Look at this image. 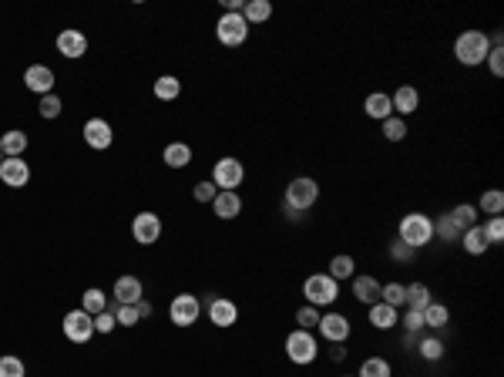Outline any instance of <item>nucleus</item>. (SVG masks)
Returning <instances> with one entry per match:
<instances>
[{
  "label": "nucleus",
  "mask_w": 504,
  "mask_h": 377,
  "mask_svg": "<svg viewBox=\"0 0 504 377\" xmlns=\"http://www.w3.org/2000/svg\"><path fill=\"white\" fill-rule=\"evenodd\" d=\"M343 357H346V347H343V343H329V361H333V364H340Z\"/></svg>",
  "instance_id": "obj_49"
},
{
  "label": "nucleus",
  "mask_w": 504,
  "mask_h": 377,
  "mask_svg": "<svg viewBox=\"0 0 504 377\" xmlns=\"http://www.w3.org/2000/svg\"><path fill=\"white\" fill-rule=\"evenodd\" d=\"M199 313H202V303H199V296H192V293H178L172 300V306H168V317H172L175 327H192L199 320Z\"/></svg>",
  "instance_id": "obj_9"
},
{
  "label": "nucleus",
  "mask_w": 504,
  "mask_h": 377,
  "mask_svg": "<svg viewBox=\"0 0 504 377\" xmlns=\"http://www.w3.org/2000/svg\"><path fill=\"white\" fill-rule=\"evenodd\" d=\"M141 293H145V286H141L138 276H118V283H115L118 303H138Z\"/></svg>",
  "instance_id": "obj_20"
},
{
  "label": "nucleus",
  "mask_w": 504,
  "mask_h": 377,
  "mask_svg": "<svg viewBox=\"0 0 504 377\" xmlns=\"http://www.w3.org/2000/svg\"><path fill=\"white\" fill-rule=\"evenodd\" d=\"M84 141L101 152V149H108V145L115 141V131H111V125H108L105 118H91V121L84 125Z\"/></svg>",
  "instance_id": "obj_14"
},
{
  "label": "nucleus",
  "mask_w": 504,
  "mask_h": 377,
  "mask_svg": "<svg viewBox=\"0 0 504 377\" xmlns=\"http://www.w3.org/2000/svg\"><path fill=\"white\" fill-rule=\"evenodd\" d=\"M317 199H319V186L309 176L293 179L289 188H286V209H289V212L309 209V206H317Z\"/></svg>",
  "instance_id": "obj_5"
},
{
  "label": "nucleus",
  "mask_w": 504,
  "mask_h": 377,
  "mask_svg": "<svg viewBox=\"0 0 504 377\" xmlns=\"http://www.w3.org/2000/svg\"><path fill=\"white\" fill-rule=\"evenodd\" d=\"M353 270H356V263H353V256H333L329 259V276L340 283V280H350Z\"/></svg>",
  "instance_id": "obj_35"
},
{
  "label": "nucleus",
  "mask_w": 504,
  "mask_h": 377,
  "mask_svg": "<svg viewBox=\"0 0 504 377\" xmlns=\"http://www.w3.org/2000/svg\"><path fill=\"white\" fill-rule=\"evenodd\" d=\"M215 34H219V41H222L225 47H239V44H246L249 24L242 14H222L219 24H215Z\"/></svg>",
  "instance_id": "obj_7"
},
{
  "label": "nucleus",
  "mask_w": 504,
  "mask_h": 377,
  "mask_svg": "<svg viewBox=\"0 0 504 377\" xmlns=\"http://www.w3.org/2000/svg\"><path fill=\"white\" fill-rule=\"evenodd\" d=\"M434 236H441L444 243H458V239H461V229L451 223V216H441V219H434Z\"/></svg>",
  "instance_id": "obj_39"
},
{
  "label": "nucleus",
  "mask_w": 504,
  "mask_h": 377,
  "mask_svg": "<svg viewBox=\"0 0 504 377\" xmlns=\"http://www.w3.org/2000/svg\"><path fill=\"white\" fill-rule=\"evenodd\" d=\"M478 209L488 212V216H501V209H504V192H501V188H488V192L481 196V202H478Z\"/></svg>",
  "instance_id": "obj_34"
},
{
  "label": "nucleus",
  "mask_w": 504,
  "mask_h": 377,
  "mask_svg": "<svg viewBox=\"0 0 504 377\" xmlns=\"http://www.w3.org/2000/svg\"><path fill=\"white\" fill-rule=\"evenodd\" d=\"M0 152H4V159H21L27 152V135L21 129H11L7 135H0Z\"/></svg>",
  "instance_id": "obj_22"
},
{
  "label": "nucleus",
  "mask_w": 504,
  "mask_h": 377,
  "mask_svg": "<svg viewBox=\"0 0 504 377\" xmlns=\"http://www.w3.org/2000/svg\"><path fill=\"white\" fill-rule=\"evenodd\" d=\"M488 68H491L494 78H501V74H504V51H501V44H491V51H488Z\"/></svg>",
  "instance_id": "obj_43"
},
{
  "label": "nucleus",
  "mask_w": 504,
  "mask_h": 377,
  "mask_svg": "<svg viewBox=\"0 0 504 377\" xmlns=\"http://www.w3.org/2000/svg\"><path fill=\"white\" fill-rule=\"evenodd\" d=\"M451 216V223L458 226L461 233H468L470 226H478V206H470V202H461L454 212H447Z\"/></svg>",
  "instance_id": "obj_26"
},
{
  "label": "nucleus",
  "mask_w": 504,
  "mask_h": 377,
  "mask_svg": "<svg viewBox=\"0 0 504 377\" xmlns=\"http://www.w3.org/2000/svg\"><path fill=\"white\" fill-rule=\"evenodd\" d=\"M192 192H195V199H199V202H212V199H215V182H212V179H209V182H199Z\"/></svg>",
  "instance_id": "obj_48"
},
{
  "label": "nucleus",
  "mask_w": 504,
  "mask_h": 377,
  "mask_svg": "<svg viewBox=\"0 0 504 377\" xmlns=\"http://www.w3.org/2000/svg\"><path fill=\"white\" fill-rule=\"evenodd\" d=\"M37 111H41V118H58L61 115V98L54 91L41 94V105H37Z\"/></svg>",
  "instance_id": "obj_42"
},
{
  "label": "nucleus",
  "mask_w": 504,
  "mask_h": 377,
  "mask_svg": "<svg viewBox=\"0 0 504 377\" xmlns=\"http://www.w3.org/2000/svg\"><path fill=\"white\" fill-rule=\"evenodd\" d=\"M108 310H111V313H115V320H118V327H135V323H138V306L135 303H118L115 300V306H108Z\"/></svg>",
  "instance_id": "obj_32"
},
{
  "label": "nucleus",
  "mask_w": 504,
  "mask_h": 377,
  "mask_svg": "<svg viewBox=\"0 0 504 377\" xmlns=\"http://www.w3.org/2000/svg\"><path fill=\"white\" fill-rule=\"evenodd\" d=\"M364 111H366V115H370V118H376V121H384V118H390V115H394V105H390V94H384V91L366 94Z\"/></svg>",
  "instance_id": "obj_23"
},
{
  "label": "nucleus",
  "mask_w": 504,
  "mask_h": 377,
  "mask_svg": "<svg viewBox=\"0 0 504 377\" xmlns=\"http://www.w3.org/2000/svg\"><path fill=\"white\" fill-rule=\"evenodd\" d=\"M317 353H319V343L317 337L309 333V330H293L289 337H286V357L293 361V364H313L317 361Z\"/></svg>",
  "instance_id": "obj_4"
},
{
  "label": "nucleus",
  "mask_w": 504,
  "mask_h": 377,
  "mask_svg": "<svg viewBox=\"0 0 504 377\" xmlns=\"http://www.w3.org/2000/svg\"><path fill=\"white\" fill-rule=\"evenodd\" d=\"M461 243H464V249H468L470 256H484L491 249V239L484 233V226H470L468 233H461Z\"/></svg>",
  "instance_id": "obj_21"
},
{
  "label": "nucleus",
  "mask_w": 504,
  "mask_h": 377,
  "mask_svg": "<svg viewBox=\"0 0 504 377\" xmlns=\"http://www.w3.org/2000/svg\"><path fill=\"white\" fill-rule=\"evenodd\" d=\"M346 377H356V374H346Z\"/></svg>",
  "instance_id": "obj_52"
},
{
  "label": "nucleus",
  "mask_w": 504,
  "mask_h": 377,
  "mask_svg": "<svg viewBox=\"0 0 504 377\" xmlns=\"http://www.w3.org/2000/svg\"><path fill=\"white\" fill-rule=\"evenodd\" d=\"M380 303H387V306H403V283H384L380 286Z\"/></svg>",
  "instance_id": "obj_36"
},
{
  "label": "nucleus",
  "mask_w": 504,
  "mask_h": 377,
  "mask_svg": "<svg viewBox=\"0 0 504 377\" xmlns=\"http://www.w3.org/2000/svg\"><path fill=\"white\" fill-rule=\"evenodd\" d=\"M0 162H4V152H0Z\"/></svg>",
  "instance_id": "obj_51"
},
{
  "label": "nucleus",
  "mask_w": 504,
  "mask_h": 377,
  "mask_svg": "<svg viewBox=\"0 0 504 377\" xmlns=\"http://www.w3.org/2000/svg\"><path fill=\"white\" fill-rule=\"evenodd\" d=\"M384 135H387V141H403L407 139V121L397 115L384 118Z\"/></svg>",
  "instance_id": "obj_38"
},
{
  "label": "nucleus",
  "mask_w": 504,
  "mask_h": 377,
  "mask_svg": "<svg viewBox=\"0 0 504 377\" xmlns=\"http://www.w3.org/2000/svg\"><path fill=\"white\" fill-rule=\"evenodd\" d=\"M380 286L384 283H376V276H353V296L366 306L380 303Z\"/></svg>",
  "instance_id": "obj_18"
},
{
  "label": "nucleus",
  "mask_w": 504,
  "mask_h": 377,
  "mask_svg": "<svg viewBox=\"0 0 504 377\" xmlns=\"http://www.w3.org/2000/svg\"><path fill=\"white\" fill-rule=\"evenodd\" d=\"M235 317H239V306L232 300H225V296H212L209 303V320L215 327H232Z\"/></svg>",
  "instance_id": "obj_16"
},
{
  "label": "nucleus",
  "mask_w": 504,
  "mask_h": 377,
  "mask_svg": "<svg viewBox=\"0 0 504 377\" xmlns=\"http://www.w3.org/2000/svg\"><path fill=\"white\" fill-rule=\"evenodd\" d=\"M488 51H491V37L484 31H464V34L454 41V54H458L461 64L468 68H478L488 61Z\"/></svg>",
  "instance_id": "obj_1"
},
{
  "label": "nucleus",
  "mask_w": 504,
  "mask_h": 377,
  "mask_svg": "<svg viewBox=\"0 0 504 377\" xmlns=\"http://www.w3.org/2000/svg\"><path fill=\"white\" fill-rule=\"evenodd\" d=\"M421 313H423V327H444V323H447V320H451V313H447V306L444 303H427V306H423V310H421Z\"/></svg>",
  "instance_id": "obj_33"
},
{
  "label": "nucleus",
  "mask_w": 504,
  "mask_h": 377,
  "mask_svg": "<svg viewBox=\"0 0 504 377\" xmlns=\"http://www.w3.org/2000/svg\"><path fill=\"white\" fill-rule=\"evenodd\" d=\"M403 327H407V333H421V330H423V313H421V310H407V313H403Z\"/></svg>",
  "instance_id": "obj_46"
},
{
  "label": "nucleus",
  "mask_w": 504,
  "mask_h": 377,
  "mask_svg": "<svg viewBox=\"0 0 504 377\" xmlns=\"http://www.w3.org/2000/svg\"><path fill=\"white\" fill-rule=\"evenodd\" d=\"M212 209H215L219 219H235V216L242 212V199H239V192H215Z\"/></svg>",
  "instance_id": "obj_19"
},
{
  "label": "nucleus",
  "mask_w": 504,
  "mask_h": 377,
  "mask_svg": "<svg viewBox=\"0 0 504 377\" xmlns=\"http://www.w3.org/2000/svg\"><path fill=\"white\" fill-rule=\"evenodd\" d=\"M131 236H135V243H141V246H152V243H158V236H162V219L155 212H138L135 223H131Z\"/></svg>",
  "instance_id": "obj_10"
},
{
  "label": "nucleus",
  "mask_w": 504,
  "mask_h": 377,
  "mask_svg": "<svg viewBox=\"0 0 504 377\" xmlns=\"http://www.w3.org/2000/svg\"><path fill=\"white\" fill-rule=\"evenodd\" d=\"M81 310H84V313H91V317L105 313V310H108V296H105V290H98V286L84 290V296H81Z\"/></svg>",
  "instance_id": "obj_28"
},
{
  "label": "nucleus",
  "mask_w": 504,
  "mask_h": 377,
  "mask_svg": "<svg viewBox=\"0 0 504 377\" xmlns=\"http://www.w3.org/2000/svg\"><path fill=\"white\" fill-rule=\"evenodd\" d=\"M317 330L323 333V341H329V343H346V341H350V320L343 317V313H323Z\"/></svg>",
  "instance_id": "obj_11"
},
{
  "label": "nucleus",
  "mask_w": 504,
  "mask_h": 377,
  "mask_svg": "<svg viewBox=\"0 0 504 377\" xmlns=\"http://www.w3.org/2000/svg\"><path fill=\"white\" fill-rule=\"evenodd\" d=\"M303 296L309 306H329L336 303V296H340V283L333 280L329 273H313V276H306L303 283Z\"/></svg>",
  "instance_id": "obj_3"
},
{
  "label": "nucleus",
  "mask_w": 504,
  "mask_h": 377,
  "mask_svg": "<svg viewBox=\"0 0 504 377\" xmlns=\"http://www.w3.org/2000/svg\"><path fill=\"white\" fill-rule=\"evenodd\" d=\"M403 303H407V310H423L427 303H434V300H431V286H427V283L403 286Z\"/></svg>",
  "instance_id": "obj_24"
},
{
  "label": "nucleus",
  "mask_w": 504,
  "mask_h": 377,
  "mask_svg": "<svg viewBox=\"0 0 504 377\" xmlns=\"http://www.w3.org/2000/svg\"><path fill=\"white\" fill-rule=\"evenodd\" d=\"M242 179H246V169L232 155H225V159H219V162L212 165V182L222 188V192H235V188L242 186Z\"/></svg>",
  "instance_id": "obj_6"
},
{
  "label": "nucleus",
  "mask_w": 504,
  "mask_h": 377,
  "mask_svg": "<svg viewBox=\"0 0 504 377\" xmlns=\"http://www.w3.org/2000/svg\"><path fill=\"white\" fill-rule=\"evenodd\" d=\"M319 317H323V313H319L317 306H299V310H296V323H299V330H317L319 327Z\"/></svg>",
  "instance_id": "obj_40"
},
{
  "label": "nucleus",
  "mask_w": 504,
  "mask_h": 377,
  "mask_svg": "<svg viewBox=\"0 0 504 377\" xmlns=\"http://www.w3.org/2000/svg\"><path fill=\"white\" fill-rule=\"evenodd\" d=\"M417 347H421L423 361H441L444 357V341L441 337H423V341H417Z\"/></svg>",
  "instance_id": "obj_37"
},
{
  "label": "nucleus",
  "mask_w": 504,
  "mask_h": 377,
  "mask_svg": "<svg viewBox=\"0 0 504 377\" xmlns=\"http://www.w3.org/2000/svg\"><path fill=\"white\" fill-rule=\"evenodd\" d=\"M135 306H138V317H141V320H145V317H152V303H148L145 296H141V300H138V303H135Z\"/></svg>",
  "instance_id": "obj_50"
},
{
  "label": "nucleus",
  "mask_w": 504,
  "mask_h": 377,
  "mask_svg": "<svg viewBox=\"0 0 504 377\" xmlns=\"http://www.w3.org/2000/svg\"><path fill=\"white\" fill-rule=\"evenodd\" d=\"M242 17H246V24H262L272 17V4L269 0H249L246 7H242Z\"/></svg>",
  "instance_id": "obj_29"
},
{
  "label": "nucleus",
  "mask_w": 504,
  "mask_h": 377,
  "mask_svg": "<svg viewBox=\"0 0 504 377\" xmlns=\"http://www.w3.org/2000/svg\"><path fill=\"white\" fill-rule=\"evenodd\" d=\"M115 327H118V320H115L111 310H105V313H98V317H94V333H111Z\"/></svg>",
  "instance_id": "obj_45"
},
{
  "label": "nucleus",
  "mask_w": 504,
  "mask_h": 377,
  "mask_svg": "<svg viewBox=\"0 0 504 377\" xmlns=\"http://www.w3.org/2000/svg\"><path fill=\"white\" fill-rule=\"evenodd\" d=\"M178 94H182V84H178L175 74H162V78L155 81V98H162V101H175Z\"/></svg>",
  "instance_id": "obj_30"
},
{
  "label": "nucleus",
  "mask_w": 504,
  "mask_h": 377,
  "mask_svg": "<svg viewBox=\"0 0 504 377\" xmlns=\"http://www.w3.org/2000/svg\"><path fill=\"white\" fill-rule=\"evenodd\" d=\"M24 84H27V91L51 94L54 91V71L47 68V64H31V68L24 71Z\"/></svg>",
  "instance_id": "obj_13"
},
{
  "label": "nucleus",
  "mask_w": 504,
  "mask_h": 377,
  "mask_svg": "<svg viewBox=\"0 0 504 377\" xmlns=\"http://www.w3.org/2000/svg\"><path fill=\"white\" fill-rule=\"evenodd\" d=\"M0 182L11 188H21L31 182V165L24 162V159H4L0 162Z\"/></svg>",
  "instance_id": "obj_12"
},
{
  "label": "nucleus",
  "mask_w": 504,
  "mask_h": 377,
  "mask_svg": "<svg viewBox=\"0 0 504 377\" xmlns=\"http://www.w3.org/2000/svg\"><path fill=\"white\" fill-rule=\"evenodd\" d=\"M58 51L64 54V58H81L84 51H88V37L81 34V31H74V27H68V31H61L58 34Z\"/></svg>",
  "instance_id": "obj_17"
},
{
  "label": "nucleus",
  "mask_w": 504,
  "mask_h": 377,
  "mask_svg": "<svg viewBox=\"0 0 504 377\" xmlns=\"http://www.w3.org/2000/svg\"><path fill=\"white\" fill-rule=\"evenodd\" d=\"M24 374H27V367H24L21 357H14V353L0 357V377H24Z\"/></svg>",
  "instance_id": "obj_41"
},
{
  "label": "nucleus",
  "mask_w": 504,
  "mask_h": 377,
  "mask_svg": "<svg viewBox=\"0 0 504 377\" xmlns=\"http://www.w3.org/2000/svg\"><path fill=\"white\" fill-rule=\"evenodd\" d=\"M413 253H417V249H411L407 243H400V239L390 243V259H394V263H411Z\"/></svg>",
  "instance_id": "obj_44"
},
{
  "label": "nucleus",
  "mask_w": 504,
  "mask_h": 377,
  "mask_svg": "<svg viewBox=\"0 0 504 377\" xmlns=\"http://www.w3.org/2000/svg\"><path fill=\"white\" fill-rule=\"evenodd\" d=\"M484 233H488V239H491V246H494V243H501V239H504V223H501V216H491V223L484 226Z\"/></svg>",
  "instance_id": "obj_47"
},
{
  "label": "nucleus",
  "mask_w": 504,
  "mask_h": 377,
  "mask_svg": "<svg viewBox=\"0 0 504 377\" xmlns=\"http://www.w3.org/2000/svg\"><path fill=\"white\" fill-rule=\"evenodd\" d=\"M400 243H407L411 249H421L427 246L431 239H434V219L431 216H423V212H407L403 219H400Z\"/></svg>",
  "instance_id": "obj_2"
},
{
  "label": "nucleus",
  "mask_w": 504,
  "mask_h": 377,
  "mask_svg": "<svg viewBox=\"0 0 504 377\" xmlns=\"http://www.w3.org/2000/svg\"><path fill=\"white\" fill-rule=\"evenodd\" d=\"M192 162V149H188L185 141H172L168 149H165V165L168 169H185Z\"/></svg>",
  "instance_id": "obj_25"
},
{
  "label": "nucleus",
  "mask_w": 504,
  "mask_h": 377,
  "mask_svg": "<svg viewBox=\"0 0 504 377\" xmlns=\"http://www.w3.org/2000/svg\"><path fill=\"white\" fill-rule=\"evenodd\" d=\"M390 105H394V111H397V118H407L417 111V105H421V94H417V88H411V84H400L397 91L390 94Z\"/></svg>",
  "instance_id": "obj_15"
},
{
  "label": "nucleus",
  "mask_w": 504,
  "mask_h": 377,
  "mask_svg": "<svg viewBox=\"0 0 504 377\" xmlns=\"http://www.w3.org/2000/svg\"><path fill=\"white\" fill-rule=\"evenodd\" d=\"M61 327H64V337H68L71 343H88L94 337V317L84 313V310H71Z\"/></svg>",
  "instance_id": "obj_8"
},
{
  "label": "nucleus",
  "mask_w": 504,
  "mask_h": 377,
  "mask_svg": "<svg viewBox=\"0 0 504 377\" xmlns=\"http://www.w3.org/2000/svg\"><path fill=\"white\" fill-rule=\"evenodd\" d=\"M356 377H394V371H390V364L384 357H366L360 364V371H356Z\"/></svg>",
  "instance_id": "obj_31"
},
{
  "label": "nucleus",
  "mask_w": 504,
  "mask_h": 377,
  "mask_svg": "<svg viewBox=\"0 0 504 377\" xmlns=\"http://www.w3.org/2000/svg\"><path fill=\"white\" fill-rule=\"evenodd\" d=\"M370 323H374L376 330L397 327V310L387 306V303H374V306H370Z\"/></svg>",
  "instance_id": "obj_27"
}]
</instances>
